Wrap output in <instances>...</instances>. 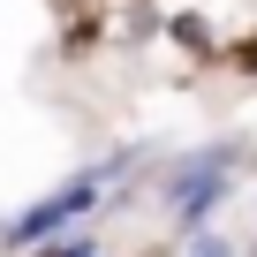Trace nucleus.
Wrapping results in <instances>:
<instances>
[{
  "label": "nucleus",
  "instance_id": "f257e3e1",
  "mask_svg": "<svg viewBox=\"0 0 257 257\" xmlns=\"http://www.w3.org/2000/svg\"><path fill=\"white\" fill-rule=\"evenodd\" d=\"M53 257H91V249H83V242H68V249H53Z\"/></svg>",
  "mask_w": 257,
  "mask_h": 257
}]
</instances>
